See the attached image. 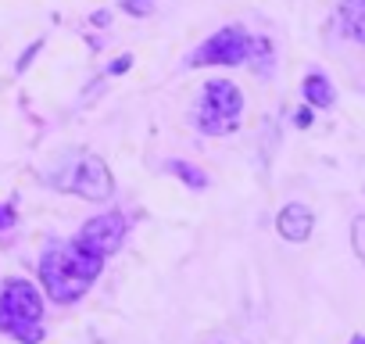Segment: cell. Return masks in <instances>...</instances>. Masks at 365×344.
Here are the masks:
<instances>
[{"label":"cell","mask_w":365,"mask_h":344,"mask_svg":"<svg viewBox=\"0 0 365 344\" xmlns=\"http://www.w3.org/2000/svg\"><path fill=\"white\" fill-rule=\"evenodd\" d=\"M11 219H15V212H11V208H0V230L11 226Z\"/></svg>","instance_id":"4fadbf2b"},{"label":"cell","mask_w":365,"mask_h":344,"mask_svg":"<svg viewBox=\"0 0 365 344\" xmlns=\"http://www.w3.org/2000/svg\"><path fill=\"white\" fill-rule=\"evenodd\" d=\"M251 44H255V36H251L247 29L226 26V29H219L215 36H208V40L194 51V58H190L187 65H190V69H201V65H244V61L251 58Z\"/></svg>","instance_id":"277c9868"},{"label":"cell","mask_w":365,"mask_h":344,"mask_svg":"<svg viewBox=\"0 0 365 344\" xmlns=\"http://www.w3.org/2000/svg\"><path fill=\"white\" fill-rule=\"evenodd\" d=\"M336 22H340V33L365 44V0H344L340 11H336Z\"/></svg>","instance_id":"ba28073f"},{"label":"cell","mask_w":365,"mask_h":344,"mask_svg":"<svg viewBox=\"0 0 365 344\" xmlns=\"http://www.w3.org/2000/svg\"><path fill=\"white\" fill-rule=\"evenodd\" d=\"M122 8H125L129 15L143 19V15H150V11H154V0H122Z\"/></svg>","instance_id":"7c38bea8"},{"label":"cell","mask_w":365,"mask_h":344,"mask_svg":"<svg viewBox=\"0 0 365 344\" xmlns=\"http://www.w3.org/2000/svg\"><path fill=\"white\" fill-rule=\"evenodd\" d=\"M86 248H93L97 255H111V251H118V244H122V237H125V219L118 216V212H108V216H97V219H90L79 233H76Z\"/></svg>","instance_id":"8992f818"},{"label":"cell","mask_w":365,"mask_h":344,"mask_svg":"<svg viewBox=\"0 0 365 344\" xmlns=\"http://www.w3.org/2000/svg\"><path fill=\"white\" fill-rule=\"evenodd\" d=\"M351 344H365V333H358V337H354V340H351Z\"/></svg>","instance_id":"9a60e30c"},{"label":"cell","mask_w":365,"mask_h":344,"mask_svg":"<svg viewBox=\"0 0 365 344\" xmlns=\"http://www.w3.org/2000/svg\"><path fill=\"white\" fill-rule=\"evenodd\" d=\"M0 333H11L22 344L43 340V301L29 280H8L0 290Z\"/></svg>","instance_id":"7a4b0ae2"},{"label":"cell","mask_w":365,"mask_h":344,"mask_svg":"<svg viewBox=\"0 0 365 344\" xmlns=\"http://www.w3.org/2000/svg\"><path fill=\"white\" fill-rule=\"evenodd\" d=\"M312 226H315V216H312V208L301 205V201H290V205L276 216L279 237H283V241H294V244L308 241V237H312Z\"/></svg>","instance_id":"52a82bcc"},{"label":"cell","mask_w":365,"mask_h":344,"mask_svg":"<svg viewBox=\"0 0 365 344\" xmlns=\"http://www.w3.org/2000/svg\"><path fill=\"white\" fill-rule=\"evenodd\" d=\"M168 172H172V176H179L190 191H205L208 187V176H205V172H197L194 165H187V161H168Z\"/></svg>","instance_id":"30bf717a"},{"label":"cell","mask_w":365,"mask_h":344,"mask_svg":"<svg viewBox=\"0 0 365 344\" xmlns=\"http://www.w3.org/2000/svg\"><path fill=\"white\" fill-rule=\"evenodd\" d=\"M351 248H354V255L365 262V216H358V219L351 223Z\"/></svg>","instance_id":"8fae6325"},{"label":"cell","mask_w":365,"mask_h":344,"mask_svg":"<svg viewBox=\"0 0 365 344\" xmlns=\"http://www.w3.org/2000/svg\"><path fill=\"white\" fill-rule=\"evenodd\" d=\"M58 187L68 191V194H79V198H86V201H108L115 183H111L108 165H104L97 154H83V158L76 161V168L68 172Z\"/></svg>","instance_id":"5b68a950"},{"label":"cell","mask_w":365,"mask_h":344,"mask_svg":"<svg viewBox=\"0 0 365 344\" xmlns=\"http://www.w3.org/2000/svg\"><path fill=\"white\" fill-rule=\"evenodd\" d=\"M301 90H304V101L312 108H333V101H336V90H333V83L322 72H308Z\"/></svg>","instance_id":"9c48e42d"},{"label":"cell","mask_w":365,"mask_h":344,"mask_svg":"<svg viewBox=\"0 0 365 344\" xmlns=\"http://www.w3.org/2000/svg\"><path fill=\"white\" fill-rule=\"evenodd\" d=\"M101 269H104V255L86 248L79 237H72L65 244H54L40 262L43 287L58 305H68V301L83 298V290L101 276Z\"/></svg>","instance_id":"6da1fadb"},{"label":"cell","mask_w":365,"mask_h":344,"mask_svg":"<svg viewBox=\"0 0 365 344\" xmlns=\"http://www.w3.org/2000/svg\"><path fill=\"white\" fill-rule=\"evenodd\" d=\"M240 111H244V93L237 90V83L212 79L205 86V97L197 108V126L208 136H226L240 126Z\"/></svg>","instance_id":"3957f363"},{"label":"cell","mask_w":365,"mask_h":344,"mask_svg":"<svg viewBox=\"0 0 365 344\" xmlns=\"http://www.w3.org/2000/svg\"><path fill=\"white\" fill-rule=\"evenodd\" d=\"M312 122V111L308 108H301V115H297V126H308Z\"/></svg>","instance_id":"5bb4252c"}]
</instances>
